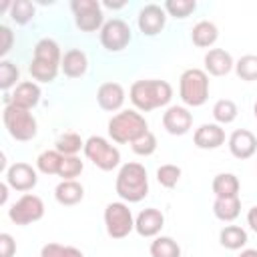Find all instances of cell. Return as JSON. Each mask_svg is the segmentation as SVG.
<instances>
[{
    "label": "cell",
    "instance_id": "7a4b0ae2",
    "mask_svg": "<svg viewBox=\"0 0 257 257\" xmlns=\"http://www.w3.org/2000/svg\"><path fill=\"white\" fill-rule=\"evenodd\" d=\"M116 195L126 203H139L149 195L147 169L141 163H124L114 183Z\"/></svg>",
    "mask_w": 257,
    "mask_h": 257
},
{
    "label": "cell",
    "instance_id": "7402d4cb",
    "mask_svg": "<svg viewBox=\"0 0 257 257\" xmlns=\"http://www.w3.org/2000/svg\"><path fill=\"white\" fill-rule=\"evenodd\" d=\"M217 38H219V30H217V26H215L213 22H209V20L197 22V24L193 26V30H191V40H193V44L199 46V48H209V46H213V44L217 42Z\"/></svg>",
    "mask_w": 257,
    "mask_h": 257
},
{
    "label": "cell",
    "instance_id": "f35d334b",
    "mask_svg": "<svg viewBox=\"0 0 257 257\" xmlns=\"http://www.w3.org/2000/svg\"><path fill=\"white\" fill-rule=\"evenodd\" d=\"M16 253V241L12 239L10 233L0 235V257H12Z\"/></svg>",
    "mask_w": 257,
    "mask_h": 257
},
{
    "label": "cell",
    "instance_id": "277c9868",
    "mask_svg": "<svg viewBox=\"0 0 257 257\" xmlns=\"http://www.w3.org/2000/svg\"><path fill=\"white\" fill-rule=\"evenodd\" d=\"M179 96L187 106H201L209 98V76L201 68H187L179 78Z\"/></svg>",
    "mask_w": 257,
    "mask_h": 257
},
{
    "label": "cell",
    "instance_id": "836d02e7",
    "mask_svg": "<svg viewBox=\"0 0 257 257\" xmlns=\"http://www.w3.org/2000/svg\"><path fill=\"white\" fill-rule=\"evenodd\" d=\"M165 12H169L173 18H187L191 12H195L197 2L195 0H167L165 2Z\"/></svg>",
    "mask_w": 257,
    "mask_h": 257
},
{
    "label": "cell",
    "instance_id": "6da1fadb",
    "mask_svg": "<svg viewBox=\"0 0 257 257\" xmlns=\"http://www.w3.org/2000/svg\"><path fill=\"white\" fill-rule=\"evenodd\" d=\"M131 102L143 110H155L159 106H165L171 102L173 98V86L167 80H157V78H149V80H137L133 82L131 90H128Z\"/></svg>",
    "mask_w": 257,
    "mask_h": 257
},
{
    "label": "cell",
    "instance_id": "7c38bea8",
    "mask_svg": "<svg viewBox=\"0 0 257 257\" xmlns=\"http://www.w3.org/2000/svg\"><path fill=\"white\" fill-rule=\"evenodd\" d=\"M6 183L14 191L26 193V191H30V189L36 187L38 177H36V171L28 163H14L6 171Z\"/></svg>",
    "mask_w": 257,
    "mask_h": 257
},
{
    "label": "cell",
    "instance_id": "2e32d148",
    "mask_svg": "<svg viewBox=\"0 0 257 257\" xmlns=\"http://www.w3.org/2000/svg\"><path fill=\"white\" fill-rule=\"evenodd\" d=\"M96 102L102 110L114 112L124 102V88L118 82H102L96 90Z\"/></svg>",
    "mask_w": 257,
    "mask_h": 257
},
{
    "label": "cell",
    "instance_id": "1f68e13d",
    "mask_svg": "<svg viewBox=\"0 0 257 257\" xmlns=\"http://www.w3.org/2000/svg\"><path fill=\"white\" fill-rule=\"evenodd\" d=\"M235 72L241 80H257V54H245L235 62Z\"/></svg>",
    "mask_w": 257,
    "mask_h": 257
},
{
    "label": "cell",
    "instance_id": "bcb514c9",
    "mask_svg": "<svg viewBox=\"0 0 257 257\" xmlns=\"http://www.w3.org/2000/svg\"><path fill=\"white\" fill-rule=\"evenodd\" d=\"M239 257H257V249H243Z\"/></svg>",
    "mask_w": 257,
    "mask_h": 257
},
{
    "label": "cell",
    "instance_id": "e0dca14e",
    "mask_svg": "<svg viewBox=\"0 0 257 257\" xmlns=\"http://www.w3.org/2000/svg\"><path fill=\"white\" fill-rule=\"evenodd\" d=\"M193 141L199 149H205V151H213V149H219L223 143H225V131L221 128V124H215V122H205L201 124L195 135H193Z\"/></svg>",
    "mask_w": 257,
    "mask_h": 257
},
{
    "label": "cell",
    "instance_id": "9c48e42d",
    "mask_svg": "<svg viewBox=\"0 0 257 257\" xmlns=\"http://www.w3.org/2000/svg\"><path fill=\"white\" fill-rule=\"evenodd\" d=\"M70 8L74 12V22L84 32H94L104 26V16L100 10V2L96 0H72Z\"/></svg>",
    "mask_w": 257,
    "mask_h": 257
},
{
    "label": "cell",
    "instance_id": "484cf974",
    "mask_svg": "<svg viewBox=\"0 0 257 257\" xmlns=\"http://www.w3.org/2000/svg\"><path fill=\"white\" fill-rule=\"evenodd\" d=\"M36 60H44V62H52V64H60L62 62V54H60V46L56 40L52 38H42L36 42L34 46V56Z\"/></svg>",
    "mask_w": 257,
    "mask_h": 257
},
{
    "label": "cell",
    "instance_id": "60d3db41",
    "mask_svg": "<svg viewBox=\"0 0 257 257\" xmlns=\"http://www.w3.org/2000/svg\"><path fill=\"white\" fill-rule=\"evenodd\" d=\"M64 253V245L60 243H46L40 251V257H62Z\"/></svg>",
    "mask_w": 257,
    "mask_h": 257
},
{
    "label": "cell",
    "instance_id": "7bdbcfd3",
    "mask_svg": "<svg viewBox=\"0 0 257 257\" xmlns=\"http://www.w3.org/2000/svg\"><path fill=\"white\" fill-rule=\"evenodd\" d=\"M62 257H84L82 255V251L80 249H76V247H64V253H62Z\"/></svg>",
    "mask_w": 257,
    "mask_h": 257
},
{
    "label": "cell",
    "instance_id": "ba28073f",
    "mask_svg": "<svg viewBox=\"0 0 257 257\" xmlns=\"http://www.w3.org/2000/svg\"><path fill=\"white\" fill-rule=\"evenodd\" d=\"M8 217L16 225H30L44 217V203L38 195L26 193L8 209Z\"/></svg>",
    "mask_w": 257,
    "mask_h": 257
},
{
    "label": "cell",
    "instance_id": "f1b7e54d",
    "mask_svg": "<svg viewBox=\"0 0 257 257\" xmlns=\"http://www.w3.org/2000/svg\"><path fill=\"white\" fill-rule=\"evenodd\" d=\"M54 149H56L60 155H64V157H74L80 149H84V141H82L80 135H76V133H64V135H60V137L56 139Z\"/></svg>",
    "mask_w": 257,
    "mask_h": 257
},
{
    "label": "cell",
    "instance_id": "52a82bcc",
    "mask_svg": "<svg viewBox=\"0 0 257 257\" xmlns=\"http://www.w3.org/2000/svg\"><path fill=\"white\" fill-rule=\"evenodd\" d=\"M104 225H106V233L112 239H124L135 229V219L128 205L120 201L108 203L104 209Z\"/></svg>",
    "mask_w": 257,
    "mask_h": 257
},
{
    "label": "cell",
    "instance_id": "30bf717a",
    "mask_svg": "<svg viewBox=\"0 0 257 257\" xmlns=\"http://www.w3.org/2000/svg\"><path fill=\"white\" fill-rule=\"evenodd\" d=\"M128 42H131V28L124 20L112 18L104 22V26L100 28V44L108 52H120L128 46Z\"/></svg>",
    "mask_w": 257,
    "mask_h": 257
},
{
    "label": "cell",
    "instance_id": "44dd1931",
    "mask_svg": "<svg viewBox=\"0 0 257 257\" xmlns=\"http://www.w3.org/2000/svg\"><path fill=\"white\" fill-rule=\"evenodd\" d=\"M54 197H56V201H58L60 205L70 207V205H76V203L82 201L84 189H82V185L76 183V181H60V183L56 185V189H54Z\"/></svg>",
    "mask_w": 257,
    "mask_h": 257
},
{
    "label": "cell",
    "instance_id": "ab89813d",
    "mask_svg": "<svg viewBox=\"0 0 257 257\" xmlns=\"http://www.w3.org/2000/svg\"><path fill=\"white\" fill-rule=\"evenodd\" d=\"M0 36H2V44H0V56H6L8 52H10V48H12V38H14V34H12V30L8 28V26H0Z\"/></svg>",
    "mask_w": 257,
    "mask_h": 257
},
{
    "label": "cell",
    "instance_id": "d6986e66",
    "mask_svg": "<svg viewBox=\"0 0 257 257\" xmlns=\"http://www.w3.org/2000/svg\"><path fill=\"white\" fill-rule=\"evenodd\" d=\"M40 86L36 82H30V80H24L20 84H16L14 92L10 94V104H16L20 108H34L38 102H40Z\"/></svg>",
    "mask_w": 257,
    "mask_h": 257
},
{
    "label": "cell",
    "instance_id": "5b68a950",
    "mask_svg": "<svg viewBox=\"0 0 257 257\" xmlns=\"http://www.w3.org/2000/svg\"><path fill=\"white\" fill-rule=\"evenodd\" d=\"M2 120H4L8 135L16 141H32L38 133V124H36V118L32 116V112L26 108H20L16 104L4 106Z\"/></svg>",
    "mask_w": 257,
    "mask_h": 257
},
{
    "label": "cell",
    "instance_id": "7dc6e473",
    "mask_svg": "<svg viewBox=\"0 0 257 257\" xmlns=\"http://www.w3.org/2000/svg\"><path fill=\"white\" fill-rule=\"evenodd\" d=\"M253 114H255V120H257V100H255V104H253Z\"/></svg>",
    "mask_w": 257,
    "mask_h": 257
},
{
    "label": "cell",
    "instance_id": "603a6c76",
    "mask_svg": "<svg viewBox=\"0 0 257 257\" xmlns=\"http://www.w3.org/2000/svg\"><path fill=\"white\" fill-rule=\"evenodd\" d=\"M213 213L219 221L231 223L239 217L241 213V201L239 197H223V199H215L213 203Z\"/></svg>",
    "mask_w": 257,
    "mask_h": 257
},
{
    "label": "cell",
    "instance_id": "3957f363",
    "mask_svg": "<svg viewBox=\"0 0 257 257\" xmlns=\"http://www.w3.org/2000/svg\"><path fill=\"white\" fill-rule=\"evenodd\" d=\"M147 131H149V124L145 116L137 110H120L108 120V137L118 145L133 143Z\"/></svg>",
    "mask_w": 257,
    "mask_h": 257
},
{
    "label": "cell",
    "instance_id": "4316f807",
    "mask_svg": "<svg viewBox=\"0 0 257 257\" xmlns=\"http://www.w3.org/2000/svg\"><path fill=\"white\" fill-rule=\"evenodd\" d=\"M28 70H30L34 80H38V82H52L56 78L58 70H60V64H52V62H44V60L32 58Z\"/></svg>",
    "mask_w": 257,
    "mask_h": 257
},
{
    "label": "cell",
    "instance_id": "b9f144b4",
    "mask_svg": "<svg viewBox=\"0 0 257 257\" xmlns=\"http://www.w3.org/2000/svg\"><path fill=\"white\" fill-rule=\"evenodd\" d=\"M247 223H249V227L257 233V207H251V209H249V213H247Z\"/></svg>",
    "mask_w": 257,
    "mask_h": 257
},
{
    "label": "cell",
    "instance_id": "ac0fdd59",
    "mask_svg": "<svg viewBox=\"0 0 257 257\" xmlns=\"http://www.w3.org/2000/svg\"><path fill=\"white\" fill-rule=\"evenodd\" d=\"M203 60H205V72H209L213 76H225L235 66L233 56L223 48H211Z\"/></svg>",
    "mask_w": 257,
    "mask_h": 257
},
{
    "label": "cell",
    "instance_id": "d590c367",
    "mask_svg": "<svg viewBox=\"0 0 257 257\" xmlns=\"http://www.w3.org/2000/svg\"><path fill=\"white\" fill-rule=\"evenodd\" d=\"M181 179V167L177 165H161L157 169V181L167 187V189H173Z\"/></svg>",
    "mask_w": 257,
    "mask_h": 257
},
{
    "label": "cell",
    "instance_id": "ffe728a7",
    "mask_svg": "<svg viewBox=\"0 0 257 257\" xmlns=\"http://www.w3.org/2000/svg\"><path fill=\"white\" fill-rule=\"evenodd\" d=\"M86 68H88V58L80 48H70L64 52L62 62H60V70L64 72V76L80 78V76H84Z\"/></svg>",
    "mask_w": 257,
    "mask_h": 257
},
{
    "label": "cell",
    "instance_id": "d6a6232c",
    "mask_svg": "<svg viewBox=\"0 0 257 257\" xmlns=\"http://www.w3.org/2000/svg\"><path fill=\"white\" fill-rule=\"evenodd\" d=\"M36 14V8L30 0H16L12 2V8H10V18L16 22V24H28Z\"/></svg>",
    "mask_w": 257,
    "mask_h": 257
},
{
    "label": "cell",
    "instance_id": "8fae6325",
    "mask_svg": "<svg viewBox=\"0 0 257 257\" xmlns=\"http://www.w3.org/2000/svg\"><path fill=\"white\" fill-rule=\"evenodd\" d=\"M137 22H139V30L145 36H157L165 28L167 12L159 4H147L145 8H141Z\"/></svg>",
    "mask_w": 257,
    "mask_h": 257
},
{
    "label": "cell",
    "instance_id": "f6af8a7d",
    "mask_svg": "<svg viewBox=\"0 0 257 257\" xmlns=\"http://www.w3.org/2000/svg\"><path fill=\"white\" fill-rule=\"evenodd\" d=\"M0 203H6V199H8V183H2L0 185Z\"/></svg>",
    "mask_w": 257,
    "mask_h": 257
},
{
    "label": "cell",
    "instance_id": "74e56055",
    "mask_svg": "<svg viewBox=\"0 0 257 257\" xmlns=\"http://www.w3.org/2000/svg\"><path fill=\"white\" fill-rule=\"evenodd\" d=\"M131 147H133V151H135L137 155L149 157V155H153V153L157 151V137H155L151 131H147V133L141 135L137 141H133Z\"/></svg>",
    "mask_w": 257,
    "mask_h": 257
},
{
    "label": "cell",
    "instance_id": "e575fe53",
    "mask_svg": "<svg viewBox=\"0 0 257 257\" xmlns=\"http://www.w3.org/2000/svg\"><path fill=\"white\" fill-rule=\"evenodd\" d=\"M84 169V163L74 155V157H64L62 159V165H60V171H58V177H62V181H74Z\"/></svg>",
    "mask_w": 257,
    "mask_h": 257
},
{
    "label": "cell",
    "instance_id": "4fadbf2b",
    "mask_svg": "<svg viewBox=\"0 0 257 257\" xmlns=\"http://www.w3.org/2000/svg\"><path fill=\"white\" fill-rule=\"evenodd\" d=\"M193 124V114L185 106H169L167 112L163 114V126L169 135L181 137L191 131Z\"/></svg>",
    "mask_w": 257,
    "mask_h": 257
},
{
    "label": "cell",
    "instance_id": "ee69618b",
    "mask_svg": "<svg viewBox=\"0 0 257 257\" xmlns=\"http://www.w3.org/2000/svg\"><path fill=\"white\" fill-rule=\"evenodd\" d=\"M104 6H106V8H110V10H118V8L126 6V2H124V0H122V2H110V0H106V2H104Z\"/></svg>",
    "mask_w": 257,
    "mask_h": 257
},
{
    "label": "cell",
    "instance_id": "83f0119b",
    "mask_svg": "<svg viewBox=\"0 0 257 257\" xmlns=\"http://www.w3.org/2000/svg\"><path fill=\"white\" fill-rule=\"evenodd\" d=\"M151 257H181V247L173 237H157L151 243Z\"/></svg>",
    "mask_w": 257,
    "mask_h": 257
},
{
    "label": "cell",
    "instance_id": "8d00e7d4",
    "mask_svg": "<svg viewBox=\"0 0 257 257\" xmlns=\"http://www.w3.org/2000/svg\"><path fill=\"white\" fill-rule=\"evenodd\" d=\"M18 76H20V70L14 62H10V60L0 62V86H2V90L12 88L18 80Z\"/></svg>",
    "mask_w": 257,
    "mask_h": 257
},
{
    "label": "cell",
    "instance_id": "9a60e30c",
    "mask_svg": "<svg viewBox=\"0 0 257 257\" xmlns=\"http://www.w3.org/2000/svg\"><path fill=\"white\" fill-rule=\"evenodd\" d=\"M163 225H165V215L155 207L143 209L135 219V231L141 237H157Z\"/></svg>",
    "mask_w": 257,
    "mask_h": 257
},
{
    "label": "cell",
    "instance_id": "d4e9b609",
    "mask_svg": "<svg viewBox=\"0 0 257 257\" xmlns=\"http://www.w3.org/2000/svg\"><path fill=\"white\" fill-rule=\"evenodd\" d=\"M219 243L225 249L237 251V249L245 247V243H247V231L243 227H239V225H227L219 233Z\"/></svg>",
    "mask_w": 257,
    "mask_h": 257
},
{
    "label": "cell",
    "instance_id": "f546056e",
    "mask_svg": "<svg viewBox=\"0 0 257 257\" xmlns=\"http://www.w3.org/2000/svg\"><path fill=\"white\" fill-rule=\"evenodd\" d=\"M62 159H64V155H60L56 149L54 151H44V153L38 155L36 167L44 175H58L60 165H62Z\"/></svg>",
    "mask_w": 257,
    "mask_h": 257
},
{
    "label": "cell",
    "instance_id": "4dcf8cb0",
    "mask_svg": "<svg viewBox=\"0 0 257 257\" xmlns=\"http://www.w3.org/2000/svg\"><path fill=\"white\" fill-rule=\"evenodd\" d=\"M237 104L231 100V98H221L213 104V118L219 122V124H229L237 118Z\"/></svg>",
    "mask_w": 257,
    "mask_h": 257
},
{
    "label": "cell",
    "instance_id": "5bb4252c",
    "mask_svg": "<svg viewBox=\"0 0 257 257\" xmlns=\"http://www.w3.org/2000/svg\"><path fill=\"white\" fill-rule=\"evenodd\" d=\"M229 151H231V155L235 159H241V161L251 159L255 155V151H257V139H255V135L251 131H247V128L233 131L231 137H229Z\"/></svg>",
    "mask_w": 257,
    "mask_h": 257
},
{
    "label": "cell",
    "instance_id": "8992f818",
    "mask_svg": "<svg viewBox=\"0 0 257 257\" xmlns=\"http://www.w3.org/2000/svg\"><path fill=\"white\" fill-rule=\"evenodd\" d=\"M84 155L88 161H92L94 167H98L100 171H112L118 167L120 163V151L110 145L104 137L92 135L84 141Z\"/></svg>",
    "mask_w": 257,
    "mask_h": 257
},
{
    "label": "cell",
    "instance_id": "cb8c5ba5",
    "mask_svg": "<svg viewBox=\"0 0 257 257\" xmlns=\"http://www.w3.org/2000/svg\"><path fill=\"white\" fill-rule=\"evenodd\" d=\"M213 193L217 199H223V197H239V179L233 175V173H219L215 179H213Z\"/></svg>",
    "mask_w": 257,
    "mask_h": 257
}]
</instances>
